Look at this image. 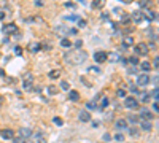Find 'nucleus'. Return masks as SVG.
Masks as SVG:
<instances>
[{
    "label": "nucleus",
    "instance_id": "nucleus-26",
    "mask_svg": "<svg viewBox=\"0 0 159 143\" xmlns=\"http://www.w3.org/2000/svg\"><path fill=\"white\" fill-rule=\"evenodd\" d=\"M129 62L134 64V65H137V64H139V59H137L135 56H132V57H129Z\"/></svg>",
    "mask_w": 159,
    "mask_h": 143
},
{
    "label": "nucleus",
    "instance_id": "nucleus-32",
    "mask_svg": "<svg viewBox=\"0 0 159 143\" xmlns=\"http://www.w3.org/2000/svg\"><path fill=\"white\" fill-rule=\"evenodd\" d=\"M153 110H154V111H159V105H157V102H154V103H153Z\"/></svg>",
    "mask_w": 159,
    "mask_h": 143
},
{
    "label": "nucleus",
    "instance_id": "nucleus-20",
    "mask_svg": "<svg viewBox=\"0 0 159 143\" xmlns=\"http://www.w3.org/2000/svg\"><path fill=\"white\" fill-rule=\"evenodd\" d=\"M140 67H142V70H143V72H150V70H151V64L145 60V62H142V64H140Z\"/></svg>",
    "mask_w": 159,
    "mask_h": 143
},
{
    "label": "nucleus",
    "instance_id": "nucleus-36",
    "mask_svg": "<svg viewBox=\"0 0 159 143\" xmlns=\"http://www.w3.org/2000/svg\"><path fill=\"white\" fill-rule=\"evenodd\" d=\"M103 138H105V140H107V141H108V140H111V137H110L108 134H105V137H103Z\"/></svg>",
    "mask_w": 159,
    "mask_h": 143
},
{
    "label": "nucleus",
    "instance_id": "nucleus-8",
    "mask_svg": "<svg viewBox=\"0 0 159 143\" xmlns=\"http://www.w3.org/2000/svg\"><path fill=\"white\" fill-rule=\"evenodd\" d=\"M132 21L137 22V24H140V22L147 21V19H145V16H143L142 11H134V13H132Z\"/></svg>",
    "mask_w": 159,
    "mask_h": 143
},
{
    "label": "nucleus",
    "instance_id": "nucleus-30",
    "mask_svg": "<svg viewBox=\"0 0 159 143\" xmlns=\"http://www.w3.org/2000/svg\"><path fill=\"white\" fill-rule=\"evenodd\" d=\"M157 94H159V91H157V87H154V91H153V94H151L154 100H157Z\"/></svg>",
    "mask_w": 159,
    "mask_h": 143
},
{
    "label": "nucleus",
    "instance_id": "nucleus-25",
    "mask_svg": "<svg viewBox=\"0 0 159 143\" xmlns=\"http://www.w3.org/2000/svg\"><path fill=\"white\" fill-rule=\"evenodd\" d=\"M61 89H64V91H70V84H69L67 81H62V83H61Z\"/></svg>",
    "mask_w": 159,
    "mask_h": 143
},
{
    "label": "nucleus",
    "instance_id": "nucleus-16",
    "mask_svg": "<svg viewBox=\"0 0 159 143\" xmlns=\"http://www.w3.org/2000/svg\"><path fill=\"white\" fill-rule=\"evenodd\" d=\"M103 5H105V0H94V2H92V8L94 10H100Z\"/></svg>",
    "mask_w": 159,
    "mask_h": 143
},
{
    "label": "nucleus",
    "instance_id": "nucleus-12",
    "mask_svg": "<svg viewBox=\"0 0 159 143\" xmlns=\"http://www.w3.org/2000/svg\"><path fill=\"white\" fill-rule=\"evenodd\" d=\"M150 83V76L148 75H140L139 78H137V84L139 86H147Z\"/></svg>",
    "mask_w": 159,
    "mask_h": 143
},
{
    "label": "nucleus",
    "instance_id": "nucleus-21",
    "mask_svg": "<svg viewBox=\"0 0 159 143\" xmlns=\"http://www.w3.org/2000/svg\"><path fill=\"white\" fill-rule=\"evenodd\" d=\"M59 76H61V72H59V70H52V72H49V78H51V80H57Z\"/></svg>",
    "mask_w": 159,
    "mask_h": 143
},
{
    "label": "nucleus",
    "instance_id": "nucleus-24",
    "mask_svg": "<svg viewBox=\"0 0 159 143\" xmlns=\"http://www.w3.org/2000/svg\"><path fill=\"white\" fill-rule=\"evenodd\" d=\"M129 134H130L132 137H139V129H135V127L129 129Z\"/></svg>",
    "mask_w": 159,
    "mask_h": 143
},
{
    "label": "nucleus",
    "instance_id": "nucleus-2",
    "mask_svg": "<svg viewBox=\"0 0 159 143\" xmlns=\"http://www.w3.org/2000/svg\"><path fill=\"white\" fill-rule=\"evenodd\" d=\"M29 138H30V143H46V137H45V134L42 131L32 134Z\"/></svg>",
    "mask_w": 159,
    "mask_h": 143
},
{
    "label": "nucleus",
    "instance_id": "nucleus-5",
    "mask_svg": "<svg viewBox=\"0 0 159 143\" xmlns=\"http://www.w3.org/2000/svg\"><path fill=\"white\" fill-rule=\"evenodd\" d=\"M107 57H108V54L105 53V51H97V53L94 54V60L97 64H103L105 60H107Z\"/></svg>",
    "mask_w": 159,
    "mask_h": 143
},
{
    "label": "nucleus",
    "instance_id": "nucleus-6",
    "mask_svg": "<svg viewBox=\"0 0 159 143\" xmlns=\"http://www.w3.org/2000/svg\"><path fill=\"white\" fill-rule=\"evenodd\" d=\"M32 80H34V76H32L30 73L24 75V84H22V87H24L25 91H30V89H32Z\"/></svg>",
    "mask_w": 159,
    "mask_h": 143
},
{
    "label": "nucleus",
    "instance_id": "nucleus-9",
    "mask_svg": "<svg viewBox=\"0 0 159 143\" xmlns=\"http://www.w3.org/2000/svg\"><path fill=\"white\" fill-rule=\"evenodd\" d=\"M140 118L145 119V121H151V119H153V111H150V110H147V108H142Z\"/></svg>",
    "mask_w": 159,
    "mask_h": 143
},
{
    "label": "nucleus",
    "instance_id": "nucleus-14",
    "mask_svg": "<svg viewBox=\"0 0 159 143\" xmlns=\"http://www.w3.org/2000/svg\"><path fill=\"white\" fill-rule=\"evenodd\" d=\"M0 135H2V138H3V140H11L13 137H15V134H13L11 129H5V131L0 132Z\"/></svg>",
    "mask_w": 159,
    "mask_h": 143
},
{
    "label": "nucleus",
    "instance_id": "nucleus-17",
    "mask_svg": "<svg viewBox=\"0 0 159 143\" xmlns=\"http://www.w3.org/2000/svg\"><path fill=\"white\" fill-rule=\"evenodd\" d=\"M142 129H143V131H151V129H153V124H151V121H142Z\"/></svg>",
    "mask_w": 159,
    "mask_h": 143
},
{
    "label": "nucleus",
    "instance_id": "nucleus-4",
    "mask_svg": "<svg viewBox=\"0 0 159 143\" xmlns=\"http://www.w3.org/2000/svg\"><path fill=\"white\" fill-rule=\"evenodd\" d=\"M139 100L135 99V97H126V107H127V110H137L139 108Z\"/></svg>",
    "mask_w": 159,
    "mask_h": 143
},
{
    "label": "nucleus",
    "instance_id": "nucleus-3",
    "mask_svg": "<svg viewBox=\"0 0 159 143\" xmlns=\"http://www.w3.org/2000/svg\"><path fill=\"white\" fill-rule=\"evenodd\" d=\"M134 49H135V54H140V56H147V54H148V51H150L148 45H145V43H139V45H135Z\"/></svg>",
    "mask_w": 159,
    "mask_h": 143
},
{
    "label": "nucleus",
    "instance_id": "nucleus-31",
    "mask_svg": "<svg viewBox=\"0 0 159 143\" xmlns=\"http://www.w3.org/2000/svg\"><path fill=\"white\" fill-rule=\"evenodd\" d=\"M153 65H154V69H157V65H159V59H157V57H154V60H153Z\"/></svg>",
    "mask_w": 159,
    "mask_h": 143
},
{
    "label": "nucleus",
    "instance_id": "nucleus-27",
    "mask_svg": "<svg viewBox=\"0 0 159 143\" xmlns=\"http://www.w3.org/2000/svg\"><path fill=\"white\" fill-rule=\"evenodd\" d=\"M116 96H118V97H126V91H123V89H119L118 92H116Z\"/></svg>",
    "mask_w": 159,
    "mask_h": 143
},
{
    "label": "nucleus",
    "instance_id": "nucleus-28",
    "mask_svg": "<svg viewBox=\"0 0 159 143\" xmlns=\"http://www.w3.org/2000/svg\"><path fill=\"white\" fill-rule=\"evenodd\" d=\"M52 121H54V124H56V126H62V119H61V118H57V116H56V118L52 119Z\"/></svg>",
    "mask_w": 159,
    "mask_h": 143
},
{
    "label": "nucleus",
    "instance_id": "nucleus-35",
    "mask_svg": "<svg viewBox=\"0 0 159 143\" xmlns=\"http://www.w3.org/2000/svg\"><path fill=\"white\" fill-rule=\"evenodd\" d=\"M3 18H5V13H3V11H0V21H2Z\"/></svg>",
    "mask_w": 159,
    "mask_h": 143
},
{
    "label": "nucleus",
    "instance_id": "nucleus-22",
    "mask_svg": "<svg viewBox=\"0 0 159 143\" xmlns=\"http://www.w3.org/2000/svg\"><path fill=\"white\" fill-rule=\"evenodd\" d=\"M124 45L126 46H132V45H134V38H132V37H126L124 38Z\"/></svg>",
    "mask_w": 159,
    "mask_h": 143
},
{
    "label": "nucleus",
    "instance_id": "nucleus-15",
    "mask_svg": "<svg viewBox=\"0 0 159 143\" xmlns=\"http://www.w3.org/2000/svg\"><path fill=\"white\" fill-rule=\"evenodd\" d=\"M100 99H102V100L99 102L97 110H103V108H107V105H108V99H107V97H103V96H102Z\"/></svg>",
    "mask_w": 159,
    "mask_h": 143
},
{
    "label": "nucleus",
    "instance_id": "nucleus-38",
    "mask_svg": "<svg viewBox=\"0 0 159 143\" xmlns=\"http://www.w3.org/2000/svg\"><path fill=\"white\" fill-rule=\"evenodd\" d=\"M123 2H127V3H130V2H132V0H123Z\"/></svg>",
    "mask_w": 159,
    "mask_h": 143
},
{
    "label": "nucleus",
    "instance_id": "nucleus-37",
    "mask_svg": "<svg viewBox=\"0 0 159 143\" xmlns=\"http://www.w3.org/2000/svg\"><path fill=\"white\" fill-rule=\"evenodd\" d=\"M65 7H69V8H72V7H73V3H72V2H67V3H65Z\"/></svg>",
    "mask_w": 159,
    "mask_h": 143
},
{
    "label": "nucleus",
    "instance_id": "nucleus-7",
    "mask_svg": "<svg viewBox=\"0 0 159 143\" xmlns=\"http://www.w3.org/2000/svg\"><path fill=\"white\" fill-rule=\"evenodd\" d=\"M18 135H19V137H22L25 141H27V140H29V137L32 135V131H30L29 127H21V129H19V132H18Z\"/></svg>",
    "mask_w": 159,
    "mask_h": 143
},
{
    "label": "nucleus",
    "instance_id": "nucleus-18",
    "mask_svg": "<svg viewBox=\"0 0 159 143\" xmlns=\"http://www.w3.org/2000/svg\"><path fill=\"white\" fill-rule=\"evenodd\" d=\"M116 127L118 129H127V121L126 119H118L116 121Z\"/></svg>",
    "mask_w": 159,
    "mask_h": 143
},
{
    "label": "nucleus",
    "instance_id": "nucleus-34",
    "mask_svg": "<svg viewBox=\"0 0 159 143\" xmlns=\"http://www.w3.org/2000/svg\"><path fill=\"white\" fill-rule=\"evenodd\" d=\"M129 119H130V121H139L137 116H129Z\"/></svg>",
    "mask_w": 159,
    "mask_h": 143
},
{
    "label": "nucleus",
    "instance_id": "nucleus-11",
    "mask_svg": "<svg viewBox=\"0 0 159 143\" xmlns=\"http://www.w3.org/2000/svg\"><path fill=\"white\" fill-rule=\"evenodd\" d=\"M100 97H102V96L97 94L91 102H88V110H96V108H97V103H99V100H100Z\"/></svg>",
    "mask_w": 159,
    "mask_h": 143
},
{
    "label": "nucleus",
    "instance_id": "nucleus-1",
    "mask_svg": "<svg viewBox=\"0 0 159 143\" xmlns=\"http://www.w3.org/2000/svg\"><path fill=\"white\" fill-rule=\"evenodd\" d=\"M88 59V53L83 49H72V51H67V53L64 54V60L69 64V65H81V64H84Z\"/></svg>",
    "mask_w": 159,
    "mask_h": 143
},
{
    "label": "nucleus",
    "instance_id": "nucleus-19",
    "mask_svg": "<svg viewBox=\"0 0 159 143\" xmlns=\"http://www.w3.org/2000/svg\"><path fill=\"white\" fill-rule=\"evenodd\" d=\"M69 99H70L72 102H76V100L80 99V94L76 92V91H70V92H69Z\"/></svg>",
    "mask_w": 159,
    "mask_h": 143
},
{
    "label": "nucleus",
    "instance_id": "nucleus-13",
    "mask_svg": "<svg viewBox=\"0 0 159 143\" xmlns=\"http://www.w3.org/2000/svg\"><path fill=\"white\" fill-rule=\"evenodd\" d=\"M3 34H8V35H11L13 32H16L18 30V27H16V25L15 24H7V25H3Z\"/></svg>",
    "mask_w": 159,
    "mask_h": 143
},
{
    "label": "nucleus",
    "instance_id": "nucleus-33",
    "mask_svg": "<svg viewBox=\"0 0 159 143\" xmlns=\"http://www.w3.org/2000/svg\"><path fill=\"white\" fill-rule=\"evenodd\" d=\"M56 92H57L56 87H49V94H56Z\"/></svg>",
    "mask_w": 159,
    "mask_h": 143
},
{
    "label": "nucleus",
    "instance_id": "nucleus-23",
    "mask_svg": "<svg viewBox=\"0 0 159 143\" xmlns=\"http://www.w3.org/2000/svg\"><path fill=\"white\" fill-rule=\"evenodd\" d=\"M61 45H62L64 48H69V46H72L70 40H67V38H62V42H61Z\"/></svg>",
    "mask_w": 159,
    "mask_h": 143
},
{
    "label": "nucleus",
    "instance_id": "nucleus-10",
    "mask_svg": "<svg viewBox=\"0 0 159 143\" xmlns=\"http://www.w3.org/2000/svg\"><path fill=\"white\" fill-rule=\"evenodd\" d=\"M78 118H80V121H81V123H89L91 114H89L88 110H81V111L78 113Z\"/></svg>",
    "mask_w": 159,
    "mask_h": 143
},
{
    "label": "nucleus",
    "instance_id": "nucleus-29",
    "mask_svg": "<svg viewBox=\"0 0 159 143\" xmlns=\"http://www.w3.org/2000/svg\"><path fill=\"white\" fill-rule=\"evenodd\" d=\"M115 140H118V141H123V140H124V135H121V134H116V135H115Z\"/></svg>",
    "mask_w": 159,
    "mask_h": 143
}]
</instances>
